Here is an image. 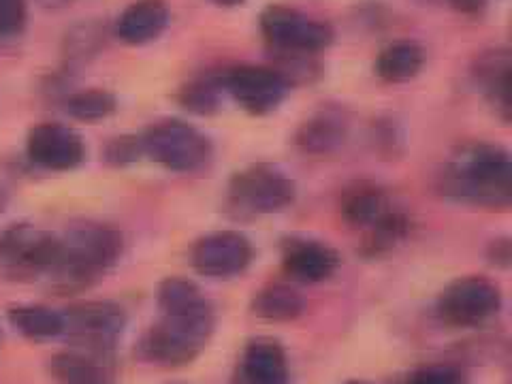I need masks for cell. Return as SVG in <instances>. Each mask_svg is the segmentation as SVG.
I'll return each mask as SVG.
<instances>
[{"label":"cell","mask_w":512,"mask_h":384,"mask_svg":"<svg viewBox=\"0 0 512 384\" xmlns=\"http://www.w3.org/2000/svg\"><path fill=\"white\" fill-rule=\"evenodd\" d=\"M442 195L485 210H508L512 203L510 154L487 141L461 146L440 173Z\"/></svg>","instance_id":"cell-1"},{"label":"cell","mask_w":512,"mask_h":384,"mask_svg":"<svg viewBox=\"0 0 512 384\" xmlns=\"http://www.w3.org/2000/svg\"><path fill=\"white\" fill-rule=\"evenodd\" d=\"M122 235L105 224H82L58 237L47 280L60 293L84 291L105 278L122 256Z\"/></svg>","instance_id":"cell-2"},{"label":"cell","mask_w":512,"mask_h":384,"mask_svg":"<svg viewBox=\"0 0 512 384\" xmlns=\"http://www.w3.org/2000/svg\"><path fill=\"white\" fill-rule=\"evenodd\" d=\"M216 331L212 301L199 295L184 306L163 310L141 340V355L163 367H184L199 359Z\"/></svg>","instance_id":"cell-3"},{"label":"cell","mask_w":512,"mask_h":384,"mask_svg":"<svg viewBox=\"0 0 512 384\" xmlns=\"http://www.w3.org/2000/svg\"><path fill=\"white\" fill-rule=\"evenodd\" d=\"M126 329V312L114 301H82L62 312V338L73 350L109 359Z\"/></svg>","instance_id":"cell-4"},{"label":"cell","mask_w":512,"mask_h":384,"mask_svg":"<svg viewBox=\"0 0 512 384\" xmlns=\"http://www.w3.org/2000/svg\"><path fill=\"white\" fill-rule=\"evenodd\" d=\"M342 214L350 227L365 231L367 246L374 254L393 248L408 233L406 216L397 212L387 192L376 186L359 184L348 190L342 201Z\"/></svg>","instance_id":"cell-5"},{"label":"cell","mask_w":512,"mask_h":384,"mask_svg":"<svg viewBox=\"0 0 512 384\" xmlns=\"http://www.w3.org/2000/svg\"><path fill=\"white\" fill-rule=\"evenodd\" d=\"M56 248L58 235L32 224H11L0 231V278L7 282L47 278L56 259Z\"/></svg>","instance_id":"cell-6"},{"label":"cell","mask_w":512,"mask_h":384,"mask_svg":"<svg viewBox=\"0 0 512 384\" xmlns=\"http://www.w3.org/2000/svg\"><path fill=\"white\" fill-rule=\"evenodd\" d=\"M143 154L175 173H195L212 158V143L195 126L182 120H165L150 126L141 137Z\"/></svg>","instance_id":"cell-7"},{"label":"cell","mask_w":512,"mask_h":384,"mask_svg":"<svg viewBox=\"0 0 512 384\" xmlns=\"http://www.w3.org/2000/svg\"><path fill=\"white\" fill-rule=\"evenodd\" d=\"M502 310L500 286L483 276H466L448 284L438 297L436 312L442 323L457 329L487 325Z\"/></svg>","instance_id":"cell-8"},{"label":"cell","mask_w":512,"mask_h":384,"mask_svg":"<svg viewBox=\"0 0 512 384\" xmlns=\"http://www.w3.org/2000/svg\"><path fill=\"white\" fill-rule=\"evenodd\" d=\"M229 195L244 212L278 214L295 203L297 188L280 167L259 163L233 175Z\"/></svg>","instance_id":"cell-9"},{"label":"cell","mask_w":512,"mask_h":384,"mask_svg":"<svg viewBox=\"0 0 512 384\" xmlns=\"http://www.w3.org/2000/svg\"><path fill=\"white\" fill-rule=\"evenodd\" d=\"M263 35L282 52L314 54L325 50L333 41L329 24L308 18L295 9L271 5L261 15Z\"/></svg>","instance_id":"cell-10"},{"label":"cell","mask_w":512,"mask_h":384,"mask_svg":"<svg viewBox=\"0 0 512 384\" xmlns=\"http://www.w3.org/2000/svg\"><path fill=\"white\" fill-rule=\"evenodd\" d=\"M254 250L239 231H216L201 237L190 250V265L203 278L229 280L250 267Z\"/></svg>","instance_id":"cell-11"},{"label":"cell","mask_w":512,"mask_h":384,"mask_svg":"<svg viewBox=\"0 0 512 384\" xmlns=\"http://www.w3.org/2000/svg\"><path fill=\"white\" fill-rule=\"evenodd\" d=\"M222 88L227 90L239 107L248 114L263 116L274 111L288 92L284 77L274 69L237 67L222 77Z\"/></svg>","instance_id":"cell-12"},{"label":"cell","mask_w":512,"mask_h":384,"mask_svg":"<svg viewBox=\"0 0 512 384\" xmlns=\"http://www.w3.org/2000/svg\"><path fill=\"white\" fill-rule=\"evenodd\" d=\"M28 158L47 171H71L84 163L86 146L73 128L45 122L30 131L26 141Z\"/></svg>","instance_id":"cell-13"},{"label":"cell","mask_w":512,"mask_h":384,"mask_svg":"<svg viewBox=\"0 0 512 384\" xmlns=\"http://www.w3.org/2000/svg\"><path fill=\"white\" fill-rule=\"evenodd\" d=\"M231 384H291L284 346L274 338H254L246 344Z\"/></svg>","instance_id":"cell-14"},{"label":"cell","mask_w":512,"mask_h":384,"mask_svg":"<svg viewBox=\"0 0 512 384\" xmlns=\"http://www.w3.org/2000/svg\"><path fill=\"white\" fill-rule=\"evenodd\" d=\"M282 265L288 278L301 284L329 280L340 267V256L331 246L316 239H291L284 244Z\"/></svg>","instance_id":"cell-15"},{"label":"cell","mask_w":512,"mask_h":384,"mask_svg":"<svg viewBox=\"0 0 512 384\" xmlns=\"http://www.w3.org/2000/svg\"><path fill=\"white\" fill-rule=\"evenodd\" d=\"M167 22L169 11L163 0H139L118 18L116 35L128 45H143L158 39Z\"/></svg>","instance_id":"cell-16"},{"label":"cell","mask_w":512,"mask_h":384,"mask_svg":"<svg viewBox=\"0 0 512 384\" xmlns=\"http://www.w3.org/2000/svg\"><path fill=\"white\" fill-rule=\"evenodd\" d=\"M510 54L506 50H495L483 54L476 62V82L483 88V94L498 111L504 122L510 120Z\"/></svg>","instance_id":"cell-17"},{"label":"cell","mask_w":512,"mask_h":384,"mask_svg":"<svg viewBox=\"0 0 512 384\" xmlns=\"http://www.w3.org/2000/svg\"><path fill=\"white\" fill-rule=\"evenodd\" d=\"M107 361L82 350L58 352L50 359V374L58 384H109Z\"/></svg>","instance_id":"cell-18"},{"label":"cell","mask_w":512,"mask_h":384,"mask_svg":"<svg viewBox=\"0 0 512 384\" xmlns=\"http://www.w3.org/2000/svg\"><path fill=\"white\" fill-rule=\"evenodd\" d=\"M250 310L265 323H291L306 312V299L293 286L269 284L252 297Z\"/></svg>","instance_id":"cell-19"},{"label":"cell","mask_w":512,"mask_h":384,"mask_svg":"<svg viewBox=\"0 0 512 384\" xmlns=\"http://www.w3.org/2000/svg\"><path fill=\"white\" fill-rule=\"evenodd\" d=\"M9 325L30 342L62 338V312L47 306H13L7 310Z\"/></svg>","instance_id":"cell-20"},{"label":"cell","mask_w":512,"mask_h":384,"mask_svg":"<svg viewBox=\"0 0 512 384\" xmlns=\"http://www.w3.org/2000/svg\"><path fill=\"white\" fill-rule=\"evenodd\" d=\"M425 64V54L412 41H399L387 47L376 62V73L389 84H404L421 73Z\"/></svg>","instance_id":"cell-21"},{"label":"cell","mask_w":512,"mask_h":384,"mask_svg":"<svg viewBox=\"0 0 512 384\" xmlns=\"http://www.w3.org/2000/svg\"><path fill=\"white\" fill-rule=\"evenodd\" d=\"M346 137V124L340 116L323 111L299 128L297 146L308 154H329L338 150Z\"/></svg>","instance_id":"cell-22"},{"label":"cell","mask_w":512,"mask_h":384,"mask_svg":"<svg viewBox=\"0 0 512 384\" xmlns=\"http://www.w3.org/2000/svg\"><path fill=\"white\" fill-rule=\"evenodd\" d=\"M118 107L114 94H109L107 90H84L73 94L67 101V114L75 120L82 122H96V120H105L111 114H114Z\"/></svg>","instance_id":"cell-23"},{"label":"cell","mask_w":512,"mask_h":384,"mask_svg":"<svg viewBox=\"0 0 512 384\" xmlns=\"http://www.w3.org/2000/svg\"><path fill=\"white\" fill-rule=\"evenodd\" d=\"M406 384H470L468 376L457 365L451 363H431L414 370Z\"/></svg>","instance_id":"cell-24"},{"label":"cell","mask_w":512,"mask_h":384,"mask_svg":"<svg viewBox=\"0 0 512 384\" xmlns=\"http://www.w3.org/2000/svg\"><path fill=\"white\" fill-rule=\"evenodd\" d=\"M220 86H222V79L220 84H214V82L192 84L186 90H182V103L186 105V109L195 111V114H210V111L216 109Z\"/></svg>","instance_id":"cell-25"},{"label":"cell","mask_w":512,"mask_h":384,"mask_svg":"<svg viewBox=\"0 0 512 384\" xmlns=\"http://www.w3.org/2000/svg\"><path fill=\"white\" fill-rule=\"evenodd\" d=\"M26 24V0H0V37L20 35Z\"/></svg>","instance_id":"cell-26"},{"label":"cell","mask_w":512,"mask_h":384,"mask_svg":"<svg viewBox=\"0 0 512 384\" xmlns=\"http://www.w3.org/2000/svg\"><path fill=\"white\" fill-rule=\"evenodd\" d=\"M139 154H143L141 139H116V141L109 146V150H107L109 160H111V163H116V165L133 163V160H135Z\"/></svg>","instance_id":"cell-27"},{"label":"cell","mask_w":512,"mask_h":384,"mask_svg":"<svg viewBox=\"0 0 512 384\" xmlns=\"http://www.w3.org/2000/svg\"><path fill=\"white\" fill-rule=\"evenodd\" d=\"M491 252H493L491 261L495 265H502V267L510 265V244L508 242H493Z\"/></svg>","instance_id":"cell-28"},{"label":"cell","mask_w":512,"mask_h":384,"mask_svg":"<svg viewBox=\"0 0 512 384\" xmlns=\"http://www.w3.org/2000/svg\"><path fill=\"white\" fill-rule=\"evenodd\" d=\"M451 3L463 13H476L485 7V0H451Z\"/></svg>","instance_id":"cell-29"},{"label":"cell","mask_w":512,"mask_h":384,"mask_svg":"<svg viewBox=\"0 0 512 384\" xmlns=\"http://www.w3.org/2000/svg\"><path fill=\"white\" fill-rule=\"evenodd\" d=\"M212 3H216L218 7H237V5H242L244 0H212Z\"/></svg>","instance_id":"cell-30"},{"label":"cell","mask_w":512,"mask_h":384,"mask_svg":"<svg viewBox=\"0 0 512 384\" xmlns=\"http://www.w3.org/2000/svg\"><path fill=\"white\" fill-rule=\"evenodd\" d=\"M346 384H367V382H359V380H352V382H346Z\"/></svg>","instance_id":"cell-31"},{"label":"cell","mask_w":512,"mask_h":384,"mask_svg":"<svg viewBox=\"0 0 512 384\" xmlns=\"http://www.w3.org/2000/svg\"><path fill=\"white\" fill-rule=\"evenodd\" d=\"M109 384H111V382H109Z\"/></svg>","instance_id":"cell-32"}]
</instances>
